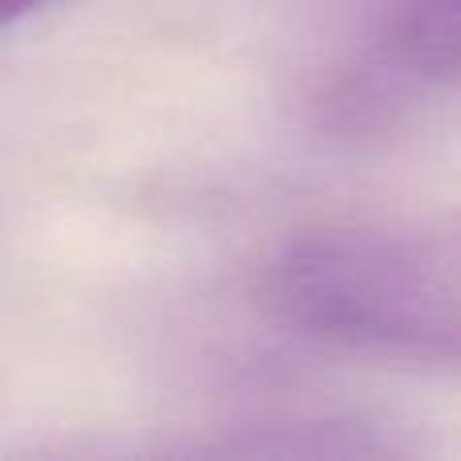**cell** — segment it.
Here are the masks:
<instances>
[{
	"mask_svg": "<svg viewBox=\"0 0 461 461\" xmlns=\"http://www.w3.org/2000/svg\"><path fill=\"white\" fill-rule=\"evenodd\" d=\"M276 312L308 336L409 365H461V287L421 247L376 230H320L267 276Z\"/></svg>",
	"mask_w": 461,
	"mask_h": 461,
	"instance_id": "6da1fadb",
	"label": "cell"
},
{
	"mask_svg": "<svg viewBox=\"0 0 461 461\" xmlns=\"http://www.w3.org/2000/svg\"><path fill=\"white\" fill-rule=\"evenodd\" d=\"M45 5H49V0H0V24H5V29H13L16 21L41 13Z\"/></svg>",
	"mask_w": 461,
	"mask_h": 461,
	"instance_id": "3957f363",
	"label": "cell"
},
{
	"mask_svg": "<svg viewBox=\"0 0 461 461\" xmlns=\"http://www.w3.org/2000/svg\"><path fill=\"white\" fill-rule=\"evenodd\" d=\"M389 45L417 77L461 94V0H389Z\"/></svg>",
	"mask_w": 461,
	"mask_h": 461,
	"instance_id": "7a4b0ae2",
	"label": "cell"
}]
</instances>
